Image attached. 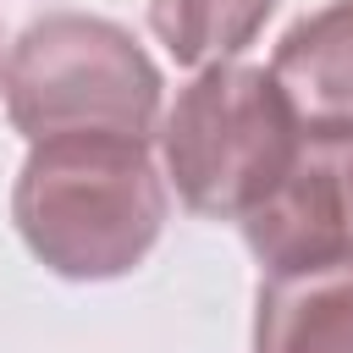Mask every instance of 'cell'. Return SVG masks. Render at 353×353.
Returning <instances> with one entry per match:
<instances>
[{
	"mask_svg": "<svg viewBox=\"0 0 353 353\" xmlns=\"http://www.w3.org/2000/svg\"><path fill=\"white\" fill-rule=\"evenodd\" d=\"M11 221L55 276L110 281L160 243L165 182L138 138H44L17 171Z\"/></svg>",
	"mask_w": 353,
	"mask_h": 353,
	"instance_id": "6da1fadb",
	"label": "cell"
},
{
	"mask_svg": "<svg viewBox=\"0 0 353 353\" xmlns=\"http://www.w3.org/2000/svg\"><path fill=\"white\" fill-rule=\"evenodd\" d=\"M6 116L28 143L44 138H154L160 66L143 44L88 11H50L6 55Z\"/></svg>",
	"mask_w": 353,
	"mask_h": 353,
	"instance_id": "7a4b0ae2",
	"label": "cell"
},
{
	"mask_svg": "<svg viewBox=\"0 0 353 353\" xmlns=\"http://www.w3.org/2000/svg\"><path fill=\"white\" fill-rule=\"evenodd\" d=\"M303 121L265 66L215 61L160 121V154L176 199L210 221H243L287 171Z\"/></svg>",
	"mask_w": 353,
	"mask_h": 353,
	"instance_id": "3957f363",
	"label": "cell"
},
{
	"mask_svg": "<svg viewBox=\"0 0 353 353\" xmlns=\"http://www.w3.org/2000/svg\"><path fill=\"white\" fill-rule=\"evenodd\" d=\"M259 270L353 248V127H303L276 188L237 221Z\"/></svg>",
	"mask_w": 353,
	"mask_h": 353,
	"instance_id": "277c9868",
	"label": "cell"
},
{
	"mask_svg": "<svg viewBox=\"0 0 353 353\" xmlns=\"http://www.w3.org/2000/svg\"><path fill=\"white\" fill-rule=\"evenodd\" d=\"M254 353H353V248L265 270L254 298Z\"/></svg>",
	"mask_w": 353,
	"mask_h": 353,
	"instance_id": "5b68a950",
	"label": "cell"
},
{
	"mask_svg": "<svg viewBox=\"0 0 353 353\" xmlns=\"http://www.w3.org/2000/svg\"><path fill=\"white\" fill-rule=\"evenodd\" d=\"M303 127H353V0L298 17L270 61Z\"/></svg>",
	"mask_w": 353,
	"mask_h": 353,
	"instance_id": "8992f818",
	"label": "cell"
},
{
	"mask_svg": "<svg viewBox=\"0 0 353 353\" xmlns=\"http://www.w3.org/2000/svg\"><path fill=\"white\" fill-rule=\"evenodd\" d=\"M276 0H149L154 39L182 66H215L254 44Z\"/></svg>",
	"mask_w": 353,
	"mask_h": 353,
	"instance_id": "52a82bcc",
	"label": "cell"
}]
</instances>
